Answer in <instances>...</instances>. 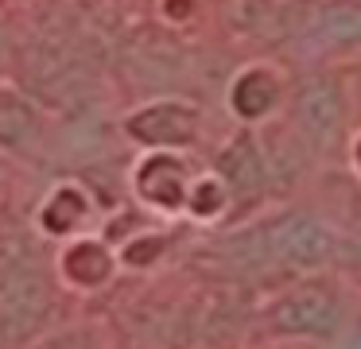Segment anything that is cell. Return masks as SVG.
I'll return each mask as SVG.
<instances>
[{
    "instance_id": "5b68a950",
    "label": "cell",
    "mask_w": 361,
    "mask_h": 349,
    "mask_svg": "<svg viewBox=\"0 0 361 349\" xmlns=\"http://www.w3.org/2000/svg\"><path fill=\"white\" fill-rule=\"evenodd\" d=\"M51 314V279L32 256L0 260V349H20Z\"/></svg>"
},
{
    "instance_id": "5bb4252c",
    "label": "cell",
    "mask_w": 361,
    "mask_h": 349,
    "mask_svg": "<svg viewBox=\"0 0 361 349\" xmlns=\"http://www.w3.org/2000/svg\"><path fill=\"white\" fill-rule=\"evenodd\" d=\"M229 214H237V206H233V194H229L226 178L214 167L198 171L195 186H190L187 217L190 221H202V225H214V221H226Z\"/></svg>"
},
{
    "instance_id": "30bf717a",
    "label": "cell",
    "mask_w": 361,
    "mask_h": 349,
    "mask_svg": "<svg viewBox=\"0 0 361 349\" xmlns=\"http://www.w3.org/2000/svg\"><path fill=\"white\" fill-rule=\"evenodd\" d=\"M121 271V256L117 245L105 240L102 233H82L74 240H63L55 252V279L66 291L78 295H94L117 279Z\"/></svg>"
},
{
    "instance_id": "8fae6325",
    "label": "cell",
    "mask_w": 361,
    "mask_h": 349,
    "mask_svg": "<svg viewBox=\"0 0 361 349\" xmlns=\"http://www.w3.org/2000/svg\"><path fill=\"white\" fill-rule=\"evenodd\" d=\"M47 113L32 93L0 82V155L8 159H39L47 147Z\"/></svg>"
},
{
    "instance_id": "9a60e30c",
    "label": "cell",
    "mask_w": 361,
    "mask_h": 349,
    "mask_svg": "<svg viewBox=\"0 0 361 349\" xmlns=\"http://www.w3.org/2000/svg\"><path fill=\"white\" fill-rule=\"evenodd\" d=\"M167 252V233L159 229H136L133 237H125L117 245V256H121V268H133V271H148L164 260Z\"/></svg>"
},
{
    "instance_id": "277c9868",
    "label": "cell",
    "mask_w": 361,
    "mask_h": 349,
    "mask_svg": "<svg viewBox=\"0 0 361 349\" xmlns=\"http://www.w3.org/2000/svg\"><path fill=\"white\" fill-rule=\"evenodd\" d=\"M288 47L303 66H345L361 59V0H314L295 16Z\"/></svg>"
},
{
    "instance_id": "4fadbf2b",
    "label": "cell",
    "mask_w": 361,
    "mask_h": 349,
    "mask_svg": "<svg viewBox=\"0 0 361 349\" xmlns=\"http://www.w3.org/2000/svg\"><path fill=\"white\" fill-rule=\"evenodd\" d=\"M229 31L245 39H272V35H291V23L283 16V4L280 0H226L221 8Z\"/></svg>"
},
{
    "instance_id": "8992f818",
    "label": "cell",
    "mask_w": 361,
    "mask_h": 349,
    "mask_svg": "<svg viewBox=\"0 0 361 349\" xmlns=\"http://www.w3.org/2000/svg\"><path fill=\"white\" fill-rule=\"evenodd\" d=\"M206 113L190 97H152L121 116V136L140 152H190L202 140Z\"/></svg>"
},
{
    "instance_id": "6da1fadb",
    "label": "cell",
    "mask_w": 361,
    "mask_h": 349,
    "mask_svg": "<svg viewBox=\"0 0 361 349\" xmlns=\"http://www.w3.org/2000/svg\"><path fill=\"white\" fill-rule=\"evenodd\" d=\"M345 252V240L326 217L311 209H280L272 217L245 225L229 237V260L245 271L276 276H314L330 271Z\"/></svg>"
},
{
    "instance_id": "9c48e42d",
    "label": "cell",
    "mask_w": 361,
    "mask_h": 349,
    "mask_svg": "<svg viewBox=\"0 0 361 349\" xmlns=\"http://www.w3.org/2000/svg\"><path fill=\"white\" fill-rule=\"evenodd\" d=\"M291 82L272 62H249L241 66L226 85V109L241 128H260V124L283 116L288 109Z\"/></svg>"
},
{
    "instance_id": "e0dca14e",
    "label": "cell",
    "mask_w": 361,
    "mask_h": 349,
    "mask_svg": "<svg viewBox=\"0 0 361 349\" xmlns=\"http://www.w3.org/2000/svg\"><path fill=\"white\" fill-rule=\"evenodd\" d=\"M8 62H12V31L4 23V16H0V74L8 70Z\"/></svg>"
},
{
    "instance_id": "7c38bea8",
    "label": "cell",
    "mask_w": 361,
    "mask_h": 349,
    "mask_svg": "<svg viewBox=\"0 0 361 349\" xmlns=\"http://www.w3.org/2000/svg\"><path fill=\"white\" fill-rule=\"evenodd\" d=\"M94 221H97V198L78 178L55 183L39 198V206H35V229H39V237L59 240V245L82 237V233H94Z\"/></svg>"
},
{
    "instance_id": "52a82bcc",
    "label": "cell",
    "mask_w": 361,
    "mask_h": 349,
    "mask_svg": "<svg viewBox=\"0 0 361 349\" xmlns=\"http://www.w3.org/2000/svg\"><path fill=\"white\" fill-rule=\"evenodd\" d=\"M195 178L198 167L187 152H140V159L128 171V190L148 214L187 217Z\"/></svg>"
},
{
    "instance_id": "ba28073f",
    "label": "cell",
    "mask_w": 361,
    "mask_h": 349,
    "mask_svg": "<svg viewBox=\"0 0 361 349\" xmlns=\"http://www.w3.org/2000/svg\"><path fill=\"white\" fill-rule=\"evenodd\" d=\"M210 167L226 178L237 209L260 206L268 198V190H276V178H272V167H268V155H264V144H260L257 128H237L218 147Z\"/></svg>"
},
{
    "instance_id": "7a4b0ae2",
    "label": "cell",
    "mask_w": 361,
    "mask_h": 349,
    "mask_svg": "<svg viewBox=\"0 0 361 349\" xmlns=\"http://www.w3.org/2000/svg\"><path fill=\"white\" fill-rule=\"evenodd\" d=\"M283 121L311 152V159H334L350 152L353 97L345 82V66H303L291 78Z\"/></svg>"
},
{
    "instance_id": "2e32d148",
    "label": "cell",
    "mask_w": 361,
    "mask_h": 349,
    "mask_svg": "<svg viewBox=\"0 0 361 349\" xmlns=\"http://www.w3.org/2000/svg\"><path fill=\"white\" fill-rule=\"evenodd\" d=\"M345 82H350V97H353V113L361 116V59L345 62Z\"/></svg>"
},
{
    "instance_id": "ac0fdd59",
    "label": "cell",
    "mask_w": 361,
    "mask_h": 349,
    "mask_svg": "<svg viewBox=\"0 0 361 349\" xmlns=\"http://www.w3.org/2000/svg\"><path fill=\"white\" fill-rule=\"evenodd\" d=\"M345 349H361V330L345 333Z\"/></svg>"
},
{
    "instance_id": "3957f363",
    "label": "cell",
    "mask_w": 361,
    "mask_h": 349,
    "mask_svg": "<svg viewBox=\"0 0 361 349\" xmlns=\"http://www.w3.org/2000/svg\"><path fill=\"white\" fill-rule=\"evenodd\" d=\"M260 330L280 341H342L350 330V307L345 291L330 271L299 276L283 283L257 314Z\"/></svg>"
}]
</instances>
